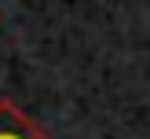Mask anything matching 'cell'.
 <instances>
[{
  "instance_id": "6da1fadb",
  "label": "cell",
  "mask_w": 150,
  "mask_h": 139,
  "mask_svg": "<svg viewBox=\"0 0 150 139\" xmlns=\"http://www.w3.org/2000/svg\"><path fill=\"white\" fill-rule=\"evenodd\" d=\"M0 139H51V135L22 106H15L11 99H0Z\"/></svg>"
}]
</instances>
